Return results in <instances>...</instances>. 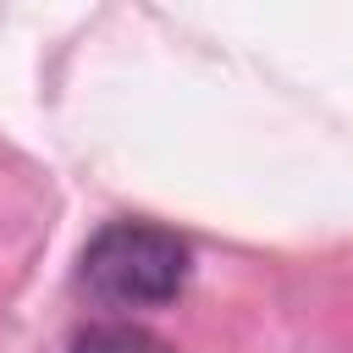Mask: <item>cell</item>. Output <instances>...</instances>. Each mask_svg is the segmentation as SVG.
Here are the masks:
<instances>
[{"instance_id":"obj_1","label":"cell","mask_w":353,"mask_h":353,"mask_svg":"<svg viewBox=\"0 0 353 353\" xmlns=\"http://www.w3.org/2000/svg\"><path fill=\"white\" fill-rule=\"evenodd\" d=\"M193 254L176 232L149 226V221H110L88 237L83 259H77V281L88 287V298L110 303V309H154L171 303L188 287Z\"/></svg>"},{"instance_id":"obj_2","label":"cell","mask_w":353,"mask_h":353,"mask_svg":"<svg viewBox=\"0 0 353 353\" xmlns=\"http://www.w3.org/2000/svg\"><path fill=\"white\" fill-rule=\"evenodd\" d=\"M66 353H171V347L132 320H99V325H83Z\"/></svg>"}]
</instances>
